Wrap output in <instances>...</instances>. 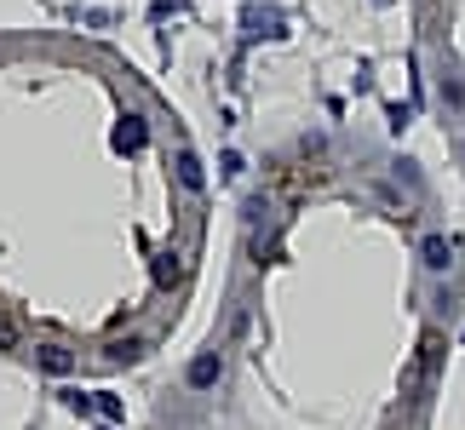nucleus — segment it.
Returning a JSON list of instances; mask_svg holds the SVG:
<instances>
[{"instance_id":"nucleus-2","label":"nucleus","mask_w":465,"mask_h":430,"mask_svg":"<svg viewBox=\"0 0 465 430\" xmlns=\"http://www.w3.org/2000/svg\"><path fill=\"white\" fill-rule=\"evenodd\" d=\"M213 379H219V356H195V362H190V385L207 390Z\"/></svg>"},{"instance_id":"nucleus-1","label":"nucleus","mask_w":465,"mask_h":430,"mask_svg":"<svg viewBox=\"0 0 465 430\" xmlns=\"http://www.w3.org/2000/svg\"><path fill=\"white\" fill-rule=\"evenodd\" d=\"M420 259H425V270H449V264H454V241L449 236H425Z\"/></svg>"},{"instance_id":"nucleus-3","label":"nucleus","mask_w":465,"mask_h":430,"mask_svg":"<svg viewBox=\"0 0 465 430\" xmlns=\"http://www.w3.org/2000/svg\"><path fill=\"white\" fill-rule=\"evenodd\" d=\"M178 178H184V190H202V161L190 150H178Z\"/></svg>"}]
</instances>
